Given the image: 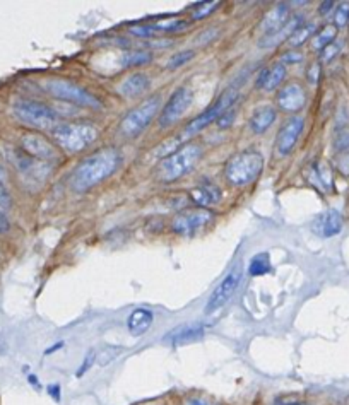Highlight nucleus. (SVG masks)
<instances>
[{
	"label": "nucleus",
	"mask_w": 349,
	"mask_h": 405,
	"mask_svg": "<svg viewBox=\"0 0 349 405\" xmlns=\"http://www.w3.org/2000/svg\"><path fill=\"white\" fill-rule=\"evenodd\" d=\"M210 221H213V212L200 207V209H190L176 214L171 228L175 233L182 234V236H190Z\"/></svg>",
	"instance_id": "11"
},
{
	"label": "nucleus",
	"mask_w": 349,
	"mask_h": 405,
	"mask_svg": "<svg viewBox=\"0 0 349 405\" xmlns=\"http://www.w3.org/2000/svg\"><path fill=\"white\" fill-rule=\"evenodd\" d=\"M288 405H306V404H288Z\"/></svg>",
	"instance_id": "50"
},
{
	"label": "nucleus",
	"mask_w": 349,
	"mask_h": 405,
	"mask_svg": "<svg viewBox=\"0 0 349 405\" xmlns=\"http://www.w3.org/2000/svg\"><path fill=\"white\" fill-rule=\"evenodd\" d=\"M193 202L200 207L214 206V204L219 202L221 199V190L216 185H210V183H204V185L197 186L190 192Z\"/></svg>",
	"instance_id": "24"
},
{
	"label": "nucleus",
	"mask_w": 349,
	"mask_h": 405,
	"mask_svg": "<svg viewBox=\"0 0 349 405\" xmlns=\"http://www.w3.org/2000/svg\"><path fill=\"white\" fill-rule=\"evenodd\" d=\"M62 347V342H58L57 345H55V347H51V349H48L47 351V354H50V352H53V351H57V349H60Z\"/></svg>",
	"instance_id": "49"
},
{
	"label": "nucleus",
	"mask_w": 349,
	"mask_h": 405,
	"mask_svg": "<svg viewBox=\"0 0 349 405\" xmlns=\"http://www.w3.org/2000/svg\"><path fill=\"white\" fill-rule=\"evenodd\" d=\"M93 361H95V352L89 351V352H88V356H86V358H84V363H82L81 369H77V373H75V376H77V378H79V376L84 375V373L88 371L89 368H91Z\"/></svg>",
	"instance_id": "41"
},
{
	"label": "nucleus",
	"mask_w": 349,
	"mask_h": 405,
	"mask_svg": "<svg viewBox=\"0 0 349 405\" xmlns=\"http://www.w3.org/2000/svg\"><path fill=\"white\" fill-rule=\"evenodd\" d=\"M183 405H219L216 402H210V400L207 399H200V397H190V399H186Z\"/></svg>",
	"instance_id": "43"
},
{
	"label": "nucleus",
	"mask_w": 349,
	"mask_h": 405,
	"mask_svg": "<svg viewBox=\"0 0 349 405\" xmlns=\"http://www.w3.org/2000/svg\"><path fill=\"white\" fill-rule=\"evenodd\" d=\"M9 159L24 178L41 180L48 173V169H45L47 166H45L43 161L31 158L29 154H26L24 151H19V149H10Z\"/></svg>",
	"instance_id": "13"
},
{
	"label": "nucleus",
	"mask_w": 349,
	"mask_h": 405,
	"mask_svg": "<svg viewBox=\"0 0 349 405\" xmlns=\"http://www.w3.org/2000/svg\"><path fill=\"white\" fill-rule=\"evenodd\" d=\"M315 27H317L315 23H303L302 26H300L298 29L291 34V38L288 40V43L291 45L293 48L302 47V45L305 43V41L309 40L313 33H315Z\"/></svg>",
	"instance_id": "30"
},
{
	"label": "nucleus",
	"mask_w": 349,
	"mask_h": 405,
	"mask_svg": "<svg viewBox=\"0 0 349 405\" xmlns=\"http://www.w3.org/2000/svg\"><path fill=\"white\" fill-rule=\"evenodd\" d=\"M241 277H243L241 267L240 265H234V267L230 270V273L221 280L219 286H217L216 289L213 291V294H210L209 301H207L206 304V315L216 313L217 310H221V308H223L224 304L233 297V294L237 293L238 286H240Z\"/></svg>",
	"instance_id": "9"
},
{
	"label": "nucleus",
	"mask_w": 349,
	"mask_h": 405,
	"mask_svg": "<svg viewBox=\"0 0 349 405\" xmlns=\"http://www.w3.org/2000/svg\"><path fill=\"white\" fill-rule=\"evenodd\" d=\"M286 77V65L282 64H276L274 67L271 69H264L258 75L257 86L264 88L265 91H274Z\"/></svg>",
	"instance_id": "23"
},
{
	"label": "nucleus",
	"mask_w": 349,
	"mask_h": 405,
	"mask_svg": "<svg viewBox=\"0 0 349 405\" xmlns=\"http://www.w3.org/2000/svg\"><path fill=\"white\" fill-rule=\"evenodd\" d=\"M202 156V147L199 144H186L182 149L175 151L158 166V178L165 183H171L182 178L195 166Z\"/></svg>",
	"instance_id": "2"
},
{
	"label": "nucleus",
	"mask_w": 349,
	"mask_h": 405,
	"mask_svg": "<svg viewBox=\"0 0 349 405\" xmlns=\"http://www.w3.org/2000/svg\"><path fill=\"white\" fill-rule=\"evenodd\" d=\"M9 230H10L9 217L5 216V212H3V210H0V234L9 233Z\"/></svg>",
	"instance_id": "44"
},
{
	"label": "nucleus",
	"mask_w": 349,
	"mask_h": 405,
	"mask_svg": "<svg viewBox=\"0 0 349 405\" xmlns=\"http://www.w3.org/2000/svg\"><path fill=\"white\" fill-rule=\"evenodd\" d=\"M153 311L146 310V308H137L127 318V327H129V332L134 337H141V335H144L149 330L151 325H153Z\"/></svg>",
	"instance_id": "18"
},
{
	"label": "nucleus",
	"mask_w": 349,
	"mask_h": 405,
	"mask_svg": "<svg viewBox=\"0 0 349 405\" xmlns=\"http://www.w3.org/2000/svg\"><path fill=\"white\" fill-rule=\"evenodd\" d=\"M288 14H289L288 3H278L276 7H272L271 12L265 14V17L262 19L258 29H261L262 33H265V34L274 33L276 29H279V27H281L282 24H285L286 21L289 19Z\"/></svg>",
	"instance_id": "19"
},
{
	"label": "nucleus",
	"mask_w": 349,
	"mask_h": 405,
	"mask_svg": "<svg viewBox=\"0 0 349 405\" xmlns=\"http://www.w3.org/2000/svg\"><path fill=\"white\" fill-rule=\"evenodd\" d=\"M306 95L305 89L298 84H289L285 89H281L278 95V105L285 112H298L305 106Z\"/></svg>",
	"instance_id": "16"
},
{
	"label": "nucleus",
	"mask_w": 349,
	"mask_h": 405,
	"mask_svg": "<svg viewBox=\"0 0 349 405\" xmlns=\"http://www.w3.org/2000/svg\"><path fill=\"white\" fill-rule=\"evenodd\" d=\"M343 224H344L343 214L336 209H329L327 212L320 214V216L317 217L315 224H313V230H315V233L319 234V236L333 238L341 233Z\"/></svg>",
	"instance_id": "15"
},
{
	"label": "nucleus",
	"mask_w": 349,
	"mask_h": 405,
	"mask_svg": "<svg viewBox=\"0 0 349 405\" xmlns=\"http://www.w3.org/2000/svg\"><path fill=\"white\" fill-rule=\"evenodd\" d=\"M337 168H339V171L344 176H349V149L339 154V158H337Z\"/></svg>",
	"instance_id": "39"
},
{
	"label": "nucleus",
	"mask_w": 349,
	"mask_h": 405,
	"mask_svg": "<svg viewBox=\"0 0 349 405\" xmlns=\"http://www.w3.org/2000/svg\"><path fill=\"white\" fill-rule=\"evenodd\" d=\"M221 2H217V0H209V2H199L195 3L193 7H190V14H192V19L199 21V19H204V17L209 16L213 10H216L217 7H219Z\"/></svg>",
	"instance_id": "31"
},
{
	"label": "nucleus",
	"mask_w": 349,
	"mask_h": 405,
	"mask_svg": "<svg viewBox=\"0 0 349 405\" xmlns=\"http://www.w3.org/2000/svg\"><path fill=\"white\" fill-rule=\"evenodd\" d=\"M12 112L19 122L38 130H53L58 125V113L51 106L34 99H17Z\"/></svg>",
	"instance_id": "5"
},
{
	"label": "nucleus",
	"mask_w": 349,
	"mask_h": 405,
	"mask_svg": "<svg viewBox=\"0 0 349 405\" xmlns=\"http://www.w3.org/2000/svg\"><path fill=\"white\" fill-rule=\"evenodd\" d=\"M45 89L60 101L84 106V108H101V101L95 95H91L88 89L69 81V79H48L45 82Z\"/></svg>",
	"instance_id": "6"
},
{
	"label": "nucleus",
	"mask_w": 349,
	"mask_h": 405,
	"mask_svg": "<svg viewBox=\"0 0 349 405\" xmlns=\"http://www.w3.org/2000/svg\"><path fill=\"white\" fill-rule=\"evenodd\" d=\"M204 330L206 327L200 323H192V325H183V327H178L176 330H171V334L168 335V341L173 345H183L186 342L199 341L204 335Z\"/></svg>",
	"instance_id": "22"
},
{
	"label": "nucleus",
	"mask_w": 349,
	"mask_h": 405,
	"mask_svg": "<svg viewBox=\"0 0 349 405\" xmlns=\"http://www.w3.org/2000/svg\"><path fill=\"white\" fill-rule=\"evenodd\" d=\"M217 34V29H206L202 34L199 36V40L202 41V45L207 43V40H210V38H214Z\"/></svg>",
	"instance_id": "46"
},
{
	"label": "nucleus",
	"mask_w": 349,
	"mask_h": 405,
	"mask_svg": "<svg viewBox=\"0 0 349 405\" xmlns=\"http://www.w3.org/2000/svg\"><path fill=\"white\" fill-rule=\"evenodd\" d=\"M312 168V183L319 185L322 190H329L333 186V176H330L329 166L324 162H317V164L310 166Z\"/></svg>",
	"instance_id": "25"
},
{
	"label": "nucleus",
	"mask_w": 349,
	"mask_h": 405,
	"mask_svg": "<svg viewBox=\"0 0 349 405\" xmlns=\"http://www.w3.org/2000/svg\"><path fill=\"white\" fill-rule=\"evenodd\" d=\"M120 164V154L115 149H101L75 166L71 176L74 192H86L112 176Z\"/></svg>",
	"instance_id": "1"
},
{
	"label": "nucleus",
	"mask_w": 349,
	"mask_h": 405,
	"mask_svg": "<svg viewBox=\"0 0 349 405\" xmlns=\"http://www.w3.org/2000/svg\"><path fill=\"white\" fill-rule=\"evenodd\" d=\"M269 270H271V258H269L267 254L255 255L250 260V264H248V273H250L252 277L265 275Z\"/></svg>",
	"instance_id": "29"
},
{
	"label": "nucleus",
	"mask_w": 349,
	"mask_h": 405,
	"mask_svg": "<svg viewBox=\"0 0 349 405\" xmlns=\"http://www.w3.org/2000/svg\"><path fill=\"white\" fill-rule=\"evenodd\" d=\"M151 26L154 27V31H163V33H183L189 27V21L173 17V19L158 21V23L151 24Z\"/></svg>",
	"instance_id": "28"
},
{
	"label": "nucleus",
	"mask_w": 349,
	"mask_h": 405,
	"mask_svg": "<svg viewBox=\"0 0 349 405\" xmlns=\"http://www.w3.org/2000/svg\"><path fill=\"white\" fill-rule=\"evenodd\" d=\"M234 116H237V112H234L233 108H230V110H226V112L223 113V115L219 116V119L216 120L217 122V125L221 127V129H226V127H230L231 123H233V120H234Z\"/></svg>",
	"instance_id": "37"
},
{
	"label": "nucleus",
	"mask_w": 349,
	"mask_h": 405,
	"mask_svg": "<svg viewBox=\"0 0 349 405\" xmlns=\"http://www.w3.org/2000/svg\"><path fill=\"white\" fill-rule=\"evenodd\" d=\"M334 151L336 152H344L346 149H349V129L344 130H337L336 135H334Z\"/></svg>",
	"instance_id": "34"
},
{
	"label": "nucleus",
	"mask_w": 349,
	"mask_h": 405,
	"mask_svg": "<svg viewBox=\"0 0 349 405\" xmlns=\"http://www.w3.org/2000/svg\"><path fill=\"white\" fill-rule=\"evenodd\" d=\"M130 34H134V36L137 38H153L154 34H156V31H154V27L151 26V24H139V26H134L130 27Z\"/></svg>",
	"instance_id": "35"
},
{
	"label": "nucleus",
	"mask_w": 349,
	"mask_h": 405,
	"mask_svg": "<svg viewBox=\"0 0 349 405\" xmlns=\"http://www.w3.org/2000/svg\"><path fill=\"white\" fill-rule=\"evenodd\" d=\"M276 116H278V113L272 106H258L248 120V127L254 134H264L276 122Z\"/></svg>",
	"instance_id": "20"
},
{
	"label": "nucleus",
	"mask_w": 349,
	"mask_h": 405,
	"mask_svg": "<svg viewBox=\"0 0 349 405\" xmlns=\"http://www.w3.org/2000/svg\"><path fill=\"white\" fill-rule=\"evenodd\" d=\"M48 392H50V395H53L57 400L60 399V395H58V392H60V386H58V385H50Z\"/></svg>",
	"instance_id": "47"
},
{
	"label": "nucleus",
	"mask_w": 349,
	"mask_h": 405,
	"mask_svg": "<svg viewBox=\"0 0 349 405\" xmlns=\"http://www.w3.org/2000/svg\"><path fill=\"white\" fill-rule=\"evenodd\" d=\"M51 137L65 151L81 152L96 140L98 130L95 125L84 122L62 123L51 130Z\"/></svg>",
	"instance_id": "3"
},
{
	"label": "nucleus",
	"mask_w": 349,
	"mask_h": 405,
	"mask_svg": "<svg viewBox=\"0 0 349 405\" xmlns=\"http://www.w3.org/2000/svg\"><path fill=\"white\" fill-rule=\"evenodd\" d=\"M336 34H337V27L333 26V24H329V26L324 27L322 31H319V33L312 38V48L315 51H322L324 48H327L330 43H334Z\"/></svg>",
	"instance_id": "27"
},
{
	"label": "nucleus",
	"mask_w": 349,
	"mask_h": 405,
	"mask_svg": "<svg viewBox=\"0 0 349 405\" xmlns=\"http://www.w3.org/2000/svg\"><path fill=\"white\" fill-rule=\"evenodd\" d=\"M305 23V19H303V16H293L289 17L288 21H286L285 24H282L279 29H276L274 33H269L265 34L264 38H262L261 41H258V45H261L262 48H269V47H278L279 43H282L285 40H289L291 38V34L295 33L296 29H298L302 24Z\"/></svg>",
	"instance_id": "17"
},
{
	"label": "nucleus",
	"mask_w": 349,
	"mask_h": 405,
	"mask_svg": "<svg viewBox=\"0 0 349 405\" xmlns=\"http://www.w3.org/2000/svg\"><path fill=\"white\" fill-rule=\"evenodd\" d=\"M349 23V2H341L334 12V26L343 27Z\"/></svg>",
	"instance_id": "33"
},
{
	"label": "nucleus",
	"mask_w": 349,
	"mask_h": 405,
	"mask_svg": "<svg viewBox=\"0 0 349 405\" xmlns=\"http://www.w3.org/2000/svg\"><path fill=\"white\" fill-rule=\"evenodd\" d=\"M12 207V197L7 192L5 186L0 183V210H7Z\"/></svg>",
	"instance_id": "38"
},
{
	"label": "nucleus",
	"mask_w": 349,
	"mask_h": 405,
	"mask_svg": "<svg viewBox=\"0 0 349 405\" xmlns=\"http://www.w3.org/2000/svg\"><path fill=\"white\" fill-rule=\"evenodd\" d=\"M193 95L189 88H178L171 95V98L168 99V103L165 105L163 112L160 115V127H170L175 122H178L183 115H185L186 110L192 106Z\"/></svg>",
	"instance_id": "10"
},
{
	"label": "nucleus",
	"mask_w": 349,
	"mask_h": 405,
	"mask_svg": "<svg viewBox=\"0 0 349 405\" xmlns=\"http://www.w3.org/2000/svg\"><path fill=\"white\" fill-rule=\"evenodd\" d=\"M281 64L286 65V64H298V62L303 60V53H300V51H286L285 55H282L281 58Z\"/></svg>",
	"instance_id": "40"
},
{
	"label": "nucleus",
	"mask_w": 349,
	"mask_h": 405,
	"mask_svg": "<svg viewBox=\"0 0 349 405\" xmlns=\"http://www.w3.org/2000/svg\"><path fill=\"white\" fill-rule=\"evenodd\" d=\"M303 127H305V122H303L302 116H293V119H289L288 122L282 125V129L279 130L278 134V140H276L279 154L286 156L293 147H295L300 135L303 132Z\"/></svg>",
	"instance_id": "14"
},
{
	"label": "nucleus",
	"mask_w": 349,
	"mask_h": 405,
	"mask_svg": "<svg viewBox=\"0 0 349 405\" xmlns=\"http://www.w3.org/2000/svg\"><path fill=\"white\" fill-rule=\"evenodd\" d=\"M5 176H7V171H5V168H3L2 161H0V182H2V180H5Z\"/></svg>",
	"instance_id": "48"
},
{
	"label": "nucleus",
	"mask_w": 349,
	"mask_h": 405,
	"mask_svg": "<svg viewBox=\"0 0 349 405\" xmlns=\"http://www.w3.org/2000/svg\"><path fill=\"white\" fill-rule=\"evenodd\" d=\"M319 77H320V64H312L309 69V81L312 82V84H317L319 82Z\"/></svg>",
	"instance_id": "42"
},
{
	"label": "nucleus",
	"mask_w": 349,
	"mask_h": 405,
	"mask_svg": "<svg viewBox=\"0 0 349 405\" xmlns=\"http://www.w3.org/2000/svg\"><path fill=\"white\" fill-rule=\"evenodd\" d=\"M264 168V158L257 151H243L226 162V178L231 185L243 186L254 182Z\"/></svg>",
	"instance_id": "4"
},
{
	"label": "nucleus",
	"mask_w": 349,
	"mask_h": 405,
	"mask_svg": "<svg viewBox=\"0 0 349 405\" xmlns=\"http://www.w3.org/2000/svg\"><path fill=\"white\" fill-rule=\"evenodd\" d=\"M193 58V50H183V51H178V53H175L173 57L168 60L167 67L170 69V71H173V69H178L182 67V65L189 64L190 60Z\"/></svg>",
	"instance_id": "32"
},
{
	"label": "nucleus",
	"mask_w": 349,
	"mask_h": 405,
	"mask_svg": "<svg viewBox=\"0 0 349 405\" xmlns=\"http://www.w3.org/2000/svg\"><path fill=\"white\" fill-rule=\"evenodd\" d=\"M151 84V79L146 74H132L119 86V91L123 98H136L143 95Z\"/></svg>",
	"instance_id": "21"
},
{
	"label": "nucleus",
	"mask_w": 349,
	"mask_h": 405,
	"mask_svg": "<svg viewBox=\"0 0 349 405\" xmlns=\"http://www.w3.org/2000/svg\"><path fill=\"white\" fill-rule=\"evenodd\" d=\"M153 55L147 50H129L122 55L120 62L123 67H139V65L149 64Z\"/></svg>",
	"instance_id": "26"
},
{
	"label": "nucleus",
	"mask_w": 349,
	"mask_h": 405,
	"mask_svg": "<svg viewBox=\"0 0 349 405\" xmlns=\"http://www.w3.org/2000/svg\"><path fill=\"white\" fill-rule=\"evenodd\" d=\"M334 3H336V2H333V0H327V2H322V3H320V7H319V12L322 14V16H327V14H329L330 10L334 9Z\"/></svg>",
	"instance_id": "45"
},
{
	"label": "nucleus",
	"mask_w": 349,
	"mask_h": 405,
	"mask_svg": "<svg viewBox=\"0 0 349 405\" xmlns=\"http://www.w3.org/2000/svg\"><path fill=\"white\" fill-rule=\"evenodd\" d=\"M21 144H23V151L29 154L31 158L38 159V161L47 162L57 159V149L43 135L24 134L23 138H21Z\"/></svg>",
	"instance_id": "12"
},
{
	"label": "nucleus",
	"mask_w": 349,
	"mask_h": 405,
	"mask_svg": "<svg viewBox=\"0 0 349 405\" xmlns=\"http://www.w3.org/2000/svg\"><path fill=\"white\" fill-rule=\"evenodd\" d=\"M237 99H238V89L237 88H228L226 91H224L223 95H221L219 98H217L216 101H214L213 105H210L209 108H207L206 112L202 113V115L195 116V119H193L192 122H190L189 125H186L185 129H183V132L180 134V137H178L180 140H182V142L189 140L190 137H193V135L199 134L200 130L206 129V127L209 125V123L216 122V120L219 119V116L223 115L224 112H226V110H230L231 106H233L234 103H237Z\"/></svg>",
	"instance_id": "7"
},
{
	"label": "nucleus",
	"mask_w": 349,
	"mask_h": 405,
	"mask_svg": "<svg viewBox=\"0 0 349 405\" xmlns=\"http://www.w3.org/2000/svg\"><path fill=\"white\" fill-rule=\"evenodd\" d=\"M341 48H343V43H330L329 47L324 48L322 55H320V58H322L324 62H330V60H333V58H336V55L339 53Z\"/></svg>",
	"instance_id": "36"
},
{
	"label": "nucleus",
	"mask_w": 349,
	"mask_h": 405,
	"mask_svg": "<svg viewBox=\"0 0 349 405\" xmlns=\"http://www.w3.org/2000/svg\"><path fill=\"white\" fill-rule=\"evenodd\" d=\"M160 96H153V98L146 99L143 105L134 108L132 112L127 113L125 119L122 120V125H120L123 135H127V137H136V135H139L143 130H146V127L153 122L156 113L160 112Z\"/></svg>",
	"instance_id": "8"
}]
</instances>
